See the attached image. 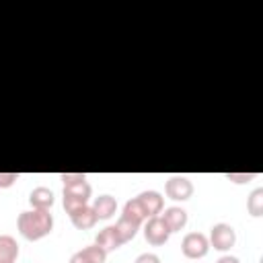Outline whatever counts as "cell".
Wrapping results in <instances>:
<instances>
[{
	"mask_svg": "<svg viewBox=\"0 0 263 263\" xmlns=\"http://www.w3.org/2000/svg\"><path fill=\"white\" fill-rule=\"evenodd\" d=\"M60 179L64 181V210L66 214H72L74 210L88 205L92 187L88 185L86 177L82 173H62Z\"/></svg>",
	"mask_w": 263,
	"mask_h": 263,
	"instance_id": "cell-1",
	"label": "cell"
},
{
	"mask_svg": "<svg viewBox=\"0 0 263 263\" xmlns=\"http://www.w3.org/2000/svg\"><path fill=\"white\" fill-rule=\"evenodd\" d=\"M16 228L23 238L27 240H39L47 236L53 228V216L49 210H29L21 212L16 220Z\"/></svg>",
	"mask_w": 263,
	"mask_h": 263,
	"instance_id": "cell-2",
	"label": "cell"
},
{
	"mask_svg": "<svg viewBox=\"0 0 263 263\" xmlns=\"http://www.w3.org/2000/svg\"><path fill=\"white\" fill-rule=\"evenodd\" d=\"M181 251L187 259H201L210 251V240L203 232H187L181 240Z\"/></svg>",
	"mask_w": 263,
	"mask_h": 263,
	"instance_id": "cell-3",
	"label": "cell"
},
{
	"mask_svg": "<svg viewBox=\"0 0 263 263\" xmlns=\"http://www.w3.org/2000/svg\"><path fill=\"white\" fill-rule=\"evenodd\" d=\"M208 240H210V247H214L216 251H230L236 242V230L226 222H218L212 226Z\"/></svg>",
	"mask_w": 263,
	"mask_h": 263,
	"instance_id": "cell-4",
	"label": "cell"
},
{
	"mask_svg": "<svg viewBox=\"0 0 263 263\" xmlns=\"http://www.w3.org/2000/svg\"><path fill=\"white\" fill-rule=\"evenodd\" d=\"M164 193L173 201H187L193 195V183L185 175H173L164 183Z\"/></svg>",
	"mask_w": 263,
	"mask_h": 263,
	"instance_id": "cell-5",
	"label": "cell"
},
{
	"mask_svg": "<svg viewBox=\"0 0 263 263\" xmlns=\"http://www.w3.org/2000/svg\"><path fill=\"white\" fill-rule=\"evenodd\" d=\"M168 236H171V232H168V228H166V224L162 222L160 216L148 218V222L144 226V238L148 240V245L160 247V245H164L168 240Z\"/></svg>",
	"mask_w": 263,
	"mask_h": 263,
	"instance_id": "cell-6",
	"label": "cell"
},
{
	"mask_svg": "<svg viewBox=\"0 0 263 263\" xmlns=\"http://www.w3.org/2000/svg\"><path fill=\"white\" fill-rule=\"evenodd\" d=\"M138 203H140V208L144 210V214H146V218H152V216H158L160 212H162V208H164V199H162V195L158 193V191H154V189H148V191H142L138 197Z\"/></svg>",
	"mask_w": 263,
	"mask_h": 263,
	"instance_id": "cell-7",
	"label": "cell"
},
{
	"mask_svg": "<svg viewBox=\"0 0 263 263\" xmlns=\"http://www.w3.org/2000/svg\"><path fill=\"white\" fill-rule=\"evenodd\" d=\"M160 218H162V222L166 224V228H168L171 234L183 230L185 224H187V212H185L183 208H179V205H171V208H166V210L162 212Z\"/></svg>",
	"mask_w": 263,
	"mask_h": 263,
	"instance_id": "cell-8",
	"label": "cell"
},
{
	"mask_svg": "<svg viewBox=\"0 0 263 263\" xmlns=\"http://www.w3.org/2000/svg\"><path fill=\"white\" fill-rule=\"evenodd\" d=\"M105 259H107V253L99 245H88L76 251L68 263H105Z\"/></svg>",
	"mask_w": 263,
	"mask_h": 263,
	"instance_id": "cell-9",
	"label": "cell"
},
{
	"mask_svg": "<svg viewBox=\"0 0 263 263\" xmlns=\"http://www.w3.org/2000/svg\"><path fill=\"white\" fill-rule=\"evenodd\" d=\"M70 216V220H72V224L78 228V230H88V228H92L95 224H97V214H95V210H92V205H82V208H78V210H74L72 214H68Z\"/></svg>",
	"mask_w": 263,
	"mask_h": 263,
	"instance_id": "cell-10",
	"label": "cell"
},
{
	"mask_svg": "<svg viewBox=\"0 0 263 263\" xmlns=\"http://www.w3.org/2000/svg\"><path fill=\"white\" fill-rule=\"evenodd\" d=\"M92 210H95L99 220H109L115 214V210H117V199L113 195H109V193H103V195L95 197Z\"/></svg>",
	"mask_w": 263,
	"mask_h": 263,
	"instance_id": "cell-11",
	"label": "cell"
},
{
	"mask_svg": "<svg viewBox=\"0 0 263 263\" xmlns=\"http://www.w3.org/2000/svg\"><path fill=\"white\" fill-rule=\"evenodd\" d=\"M95 245H99L105 253H109V251H117L123 242H121V238H119L115 226H107V228L99 230V234H97V238H95Z\"/></svg>",
	"mask_w": 263,
	"mask_h": 263,
	"instance_id": "cell-12",
	"label": "cell"
},
{
	"mask_svg": "<svg viewBox=\"0 0 263 263\" xmlns=\"http://www.w3.org/2000/svg\"><path fill=\"white\" fill-rule=\"evenodd\" d=\"M53 201H55L53 191L47 187H35L29 193V203L33 205V210H49L53 205Z\"/></svg>",
	"mask_w": 263,
	"mask_h": 263,
	"instance_id": "cell-13",
	"label": "cell"
},
{
	"mask_svg": "<svg viewBox=\"0 0 263 263\" xmlns=\"http://www.w3.org/2000/svg\"><path fill=\"white\" fill-rule=\"evenodd\" d=\"M18 259V242L10 234H0V263H14Z\"/></svg>",
	"mask_w": 263,
	"mask_h": 263,
	"instance_id": "cell-14",
	"label": "cell"
},
{
	"mask_svg": "<svg viewBox=\"0 0 263 263\" xmlns=\"http://www.w3.org/2000/svg\"><path fill=\"white\" fill-rule=\"evenodd\" d=\"M140 226H142V224L134 222L132 218H127V216H119V220H117V224H115V230H117L121 242H127V240H132V238L138 234Z\"/></svg>",
	"mask_w": 263,
	"mask_h": 263,
	"instance_id": "cell-15",
	"label": "cell"
},
{
	"mask_svg": "<svg viewBox=\"0 0 263 263\" xmlns=\"http://www.w3.org/2000/svg\"><path fill=\"white\" fill-rule=\"evenodd\" d=\"M247 210L253 218H261L263 216V189L257 187L251 191L249 199H247Z\"/></svg>",
	"mask_w": 263,
	"mask_h": 263,
	"instance_id": "cell-16",
	"label": "cell"
},
{
	"mask_svg": "<svg viewBox=\"0 0 263 263\" xmlns=\"http://www.w3.org/2000/svg\"><path fill=\"white\" fill-rule=\"evenodd\" d=\"M226 179L234 183H249L255 179V175L253 173H226Z\"/></svg>",
	"mask_w": 263,
	"mask_h": 263,
	"instance_id": "cell-17",
	"label": "cell"
},
{
	"mask_svg": "<svg viewBox=\"0 0 263 263\" xmlns=\"http://www.w3.org/2000/svg\"><path fill=\"white\" fill-rule=\"evenodd\" d=\"M16 179H18L16 173H0V189H8V187H12Z\"/></svg>",
	"mask_w": 263,
	"mask_h": 263,
	"instance_id": "cell-18",
	"label": "cell"
},
{
	"mask_svg": "<svg viewBox=\"0 0 263 263\" xmlns=\"http://www.w3.org/2000/svg\"><path fill=\"white\" fill-rule=\"evenodd\" d=\"M134 263H160V257L156 253H142L136 257Z\"/></svg>",
	"mask_w": 263,
	"mask_h": 263,
	"instance_id": "cell-19",
	"label": "cell"
},
{
	"mask_svg": "<svg viewBox=\"0 0 263 263\" xmlns=\"http://www.w3.org/2000/svg\"><path fill=\"white\" fill-rule=\"evenodd\" d=\"M216 263H240V261H238L234 255H222V257H220Z\"/></svg>",
	"mask_w": 263,
	"mask_h": 263,
	"instance_id": "cell-20",
	"label": "cell"
}]
</instances>
